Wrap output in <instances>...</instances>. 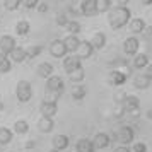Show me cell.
<instances>
[{"instance_id": "cell-1", "label": "cell", "mask_w": 152, "mask_h": 152, "mask_svg": "<svg viewBox=\"0 0 152 152\" xmlns=\"http://www.w3.org/2000/svg\"><path fill=\"white\" fill-rule=\"evenodd\" d=\"M132 19V12L128 7H115L108 10V24L111 26V29H118L125 28Z\"/></svg>"}, {"instance_id": "cell-2", "label": "cell", "mask_w": 152, "mask_h": 152, "mask_svg": "<svg viewBox=\"0 0 152 152\" xmlns=\"http://www.w3.org/2000/svg\"><path fill=\"white\" fill-rule=\"evenodd\" d=\"M33 94H34V91H33L31 82H28V80H19L17 82V86H15V97H17L19 103L22 104L29 103L33 99Z\"/></svg>"}, {"instance_id": "cell-3", "label": "cell", "mask_w": 152, "mask_h": 152, "mask_svg": "<svg viewBox=\"0 0 152 152\" xmlns=\"http://www.w3.org/2000/svg\"><path fill=\"white\" fill-rule=\"evenodd\" d=\"M133 138H135V130L128 126V125H123V126H120L115 133H113V138L111 140H116L120 142L121 145H128L133 142Z\"/></svg>"}, {"instance_id": "cell-4", "label": "cell", "mask_w": 152, "mask_h": 152, "mask_svg": "<svg viewBox=\"0 0 152 152\" xmlns=\"http://www.w3.org/2000/svg\"><path fill=\"white\" fill-rule=\"evenodd\" d=\"M15 46H17V43H15L14 36H10V34L0 36V55H9Z\"/></svg>"}, {"instance_id": "cell-5", "label": "cell", "mask_w": 152, "mask_h": 152, "mask_svg": "<svg viewBox=\"0 0 152 152\" xmlns=\"http://www.w3.org/2000/svg\"><path fill=\"white\" fill-rule=\"evenodd\" d=\"M46 89L50 91V92H63V89H65V82H63V79L60 75H50L48 79H46Z\"/></svg>"}, {"instance_id": "cell-6", "label": "cell", "mask_w": 152, "mask_h": 152, "mask_svg": "<svg viewBox=\"0 0 152 152\" xmlns=\"http://www.w3.org/2000/svg\"><path fill=\"white\" fill-rule=\"evenodd\" d=\"M138 48H140V41H138L135 36H130L123 41V53L128 56H135L138 53Z\"/></svg>"}, {"instance_id": "cell-7", "label": "cell", "mask_w": 152, "mask_h": 152, "mask_svg": "<svg viewBox=\"0 0 152 152\" xmlns=\"http://www.w3.org/2000/svg\"><path fill=\"white\" fill-rule=\"evenodd\" d=\"M39 113H41V116L53 118L56 113H58V104H56L55 101L46 99V101H43V103L39 104Z\"/></svg>"}, {"instance_id": "cell-8", "label": "cell", "mask_w": 152, "mask_h": 152, "mask_svg": "<svg viewBox=\"0 0 152 152\" xmlns=\"http://www.w3.org/2000/svg\"><path fill=\"white\" fill-rule=\"evenodd\" d=\"M50 55L53 58H63L67 55V48L63 45V39H53L50 43Z\"/></svg>"}, {"instance_id": "cell-9", "label": "cell", "mask_w": 152, "mask_h": 152, "mask_svg": "<svg viewBox=\"0 0 152 152\" xmlns=\"http://www.w3.org/2000/svg\"><path fill=\"white\" fill-rule=\"evenodd\" d=\"M79 67H82V60L77 55H72L70 53V56H63V69H65L67 74H70L72 70L79 69Z\"/></svg>"}, {"instance_id": "cell-10", "label": "cell", "mask_w": 152, "mask_h": 152, "mask_svg": "<svg viewBox=\"0 0 152 152\" xmlns=\"http://www.w3.org/2000/svg\"><path fill=\"white\" fill-rule=\"evenodd\" d=\"M92 144H94V147H96V151L97 149H106V147L111 145V137L108 135V133H104V132H99V133L94 135Z\"/></svg>"}, {"instance_id": "cell-11", "label": "cell", "mask_w": 152, "mask_h": 152, "mask_svg": "<svg viewBox=\"0 0 152 152\" xmlns=\"http://www.w3.org/2000/svg\"><path fill=\"white\" fill-rule=\"evenodd\" d=\"M94 53V48H92V45L91 41H80L79 43V48H77V56L80 58V60H87L91 58Z\"/></svg>"}, {"instance_id": "cell-12", "label": "cell", "mask_w": 152, "mask_h": 152, "mask_svg": "<svg viewBox=\"0 0 152 152\" xmlns=\"http://www.w3.org/2000/svg\"><path fill=\"white\" fill-rule=\"evenodd\" d=\"M120 106L123 108L125 113H130V111L138 110V108H140V101H138V97H137V96H125Z\"/></svg>"}, {"instance_id": "cell-13", "label": "cell", "mask_w": 152, "mask_h": 152, "mask_svg": "<svg viewBox=\"0 0 152 152\" xmlns=\"http://www.w3.org/2000/svg\"><path fill=\"white\" fill-rule=\"evenodd\" d=\"M51 145H53L55 151L62 152L70 145V138L67 137V135H63V133H58V135H55V137L51 138Z\"/></svg>"}, {"instance_id": "cell-14", "label": "cell", "mask_w": 152, "mask_h": 152, "mask_svg": "<svg viewBox=\"0 0 152 152\" xmlns=\"http://www.w3.org/2000/svg\"><path fill=\"white\" fill-rule=\"evenodd\" d=\"M126 82V75L120 70H111L108 74V84L110 86H123Z\"/></svg>"}, {"instance_id": "cell-15", "label": "cell", "mask_w": 152, "mask_h": 152, "mask_svg": "<svg viewBox=\"0 0 152 152\" xmlns=\"http://www.w3.org/2000/svg\"><path fill=\"white\" fill-rule=\"evenodd\" d=\"M53 128H55L53 118H46V116L39 118V121H38V130L41 132V133H51Z\"/></svg>"}, {"instance_id": "cell-16", "label": "cell", "mask_w": 152, "mask_h": 152, "mask_svg": "<svg viewBox=\"0 0 152 152\" xmlns=\"http://www.w3.org/2000/svg\"><path fill=\"white\" fill-rule=\"evenodd\" d=\"M145 21L142 19V17H133V19H130V22H128V28H130V31L133 33V34H142V31L145 29Z\"/></svg>"}, {"instance_id": "cell-17", "label": "cell", "mask_w": 152, "mask_h": 152, "mask_svg": "<svg viewBox=\"0 0 152 152\" xmlns=\"http://www.w3.org/2000/svg\"><path fill=\"white\" fill-rule=\"evenodd\" d=\"M75 151L77 152H96V147H94L91 138H79L75 145Z\"/></svg>"}, {"instance_id": "cell-18", "label": "cell", "mask_w": 152, "mask_h": 152, "mask_svg": "<svg viewBox=\"0 0 152 152\" xmlns=\"http://www.w3.org/2000/svg\"><path fill=\"white\" fill-rule=\"evenodd\" d=\"M79 43H80V39L75 34H67V38L63 39V45L67 48V53H75L77 48H79Z\"/></svg>"}, {"instance_id": "cell-19", "label": "cell", "mask_w": 152, "mask_h": 152, "mask_svg": "<svg viewBox=\"0 0 152 152\" xmlns=\"http://www.w3.org/2000/svg\"><path fill=\"white\" fill-rule=\"evenodd\" d=\"M7 56H10L9 60L10 62H14V63H22V62H26V50L22 48V46H15L10 53H9Z\"/></svg>"}, {"instance_id": "cell-20", "label": "cell", "mask_w": 152, "mask_h": 152, "mask_svg": "<svg viewBox=\"0 0 152 152\" xmlns=\"http://www.w3.org/2000/svg\"><path fill=\"white\" fill-rule=\"evenodd\" d=\"M36 72H38V75L41 77V79H48L50 75H53L55 69H53V65H51L50 62H41L39 65H38Z\"/></svg>"}, {"instance_id": "cell-21", "label": "cell", "mask_w": 152, "mask_h": 152, "mask_svg": "<svg viewBox=\"0 0 152 152\" xmlns=\"http://www.w3.org/2000/svg\"><path fill=\"white\" fill-rule=\"evenodd\" d=\"M91 45H92V48L94 50H103L104 46H106V34L101 33V31L94 33L92 38H91Z\"/></svg>"}, {"instance_id": "cell-22", "label": "cell", "mask_w": 152, "mask_h": 152, "mask_svg": "<svg viewBox=\"0 0 152 152\" xmlns=\"http://www.w3.org/2000/svg\"><path fill=\"white\" fill-rule=\"evenodd\" d=\"M97 14L96 0H84L82 2V15L84 17H94Z\"/></svg>"}, {"instance_id": "cell-23", "label": "cell", "mask_w": 152, "mask_h": 152, "mask_svg": "<svg viewBox=\"0 0 152 152\" xmlns=\"http://www.w3.org/2000/svg\"><path fill=\"white\" fill-rule=\"evenodd\" d=\"M86 94H87V87L82 86V84H75L72 87V91H70V96L74 97L75 101H82L84 97H86Z\"/></svg>"}, {"instance_id": "cell-24", "label": "cell", "mask_w": 152, "mask_h": 152, "mask_svg": "<svg viewBox=\"0 0 152 152\" xmlns=\"http://www.w3.org/2000/svg\"><path fill=\"white\" fill-rule=\"evenodd\" d=\"M151 79L145 75V74H140V75H137L135 79H133V87L135 89H140V91H144V89H147L149 86H151Z\"/></svg>"}, {"instance_id": "cell-25", "label": "cell", "mask_w": 152, "mask_h": 152, "mask_svg": "<svg viewBox=\"0 0 152 152\" xmlns=\"http://www.w3.org/2000/svg\"><path fill=\"white\" fill-rule=\"evenodd\" d=\"M133 69H137V70H142L145 69L147 65H149V56L145 55V53H137V55L133 56Z\"/></svg>"}, {"instance_id": "cell-26", "label": "cell", "mask_w": 152, "mask_h": 152, "mask_svg": "<svg viewBox=\"0 0 152 152\" xmlns=\"http://www.w3.org/2000/svg\"><path fill=\"white\" fill-rule=\"evenodd\" d=\"M69 75V80L72 84H80L86 79V70L82 69V67H79V69H75V70H72L70 74H67Z\"/></svg>"}, {"instance_id": "cell-27", "label": "cell", "mask_w": 152, "mask_h": 152, "mask_svg": "<svg viewBox=\"0 0 152 152\" xmlns=\"http://www.w3.org/2000/svg\"><path fill=\"white\" fill-rule=\"evenodd\" d=\"M28 132H29V123L26 120H17L12 126V133H15V135H26Z\"/></svg>"}, {"instance_id": "cell-28", "label": "cell", "mask_w": 152, "mask_h": 152, "mask_svg": "<svg viewBox=\"0 0 152 152\" xmlns=\"http://www.w3.org/2000/svg\"><path fill=\"white\" fill-rule=\"evenodd\" d=\"M12 138H14V133L10 128H7V126L0 128V145H9L12 142Z\"/></svg>"}, {"instance_id": "cell-29", "label": "cell", "mask_w": 152, "mask_h": 152, "mask_svg": "<svg viewBox=\"0 0 152 152\" xmlns=\"http://www.w3.org/2000/svg\"><path fill=\"white\" fill-rule=\"evenodd\" d=\"M63 28H65V31H67L69 34H75V36L82 31V28H80V22L74 21V19H69V21H67V24H65Z\"/></svg>"}, {"instance_id": "cell-30", "label": "cell", "mask_w": 152, "mask_h": 152, "mask_svg": "<svg viewBox=\"0 0 152 152\" xmlns=\"http://www.w3.org/2000/svg\"><path fill=\"white\" fill-rule=\"evenodd\" d=\"M29 31H31V24L26 19H22V21H19L15 24V34L17 36H26L29 34Z\"/></svg>"}, {"instance_id": "cell-31", "label": "cell", "mask_w": 152, "mask_h": 152, "mask_svg": "<svg viewBox=\"0 0 152 152\" xmlns=\"http://www.w3.org/2000/svg\"><path fill=\"white\" fill-rule=\"evenodd\" d=\"M24 50H26V60H34L36 56H39L43 53V46H39V45H31L29 48Z\"/></svg>"}, {"instance_id": "cell-32", "label": "cell", "mask_w": 152, "mask_h": 152, "mask_svg": "<svg viewBox=\"0 0 152 152\" xmlns=\"http://www.w3.org/2000/svg\"><path fill=\"white\" fill-rule=\"evenodd\" d=\"M12 70V62L7 55H0V74H9Z\"/></svg>"}, {"instance_id": "cell-33", "label": "cell", "mask_w": 152, "mask_h": 152, "mask_svg": "<svg viewBox=\"0 0 152 152\" xmlns=\"http://www.w3.org/2000/svg\"><path fill=\"white\" fill-rule=\"evenodd\" d=\"M82 2L84 0H72L69 7V12L72 15H82Z\"/></svg>"}, {"instance_id": "cell-34", "label": "cell", "mask_w": 152, "mask_h": 152, "mask_svg": "<svg viewBox=\"0 0 152 152\" xmlns=\"http://www.w3.org/2000/svg\"><path fill=\"white\" fill-rule=\"evenodd\" d=\"M111 9V0H96V10L99 14L108 12Z\"/></svg>"}, {"instance_id": "cell-35", "label": "cell", "mask_w": 152, "mask_h": 152, "mask_svg": "<svg viewBox=\"0 0 152 152\" xmlns=\"http://www.w3.org/2000/svg\"><path fill=\"white\" fill-rule=\"evenodd\" d=\"M4 7L9 12H14L21 7V0H4Z\"/></svg>"}, {"instance_id": "cell-36", "label": "cell", "mask_w": 152, "mask_h": 152, "mask_svg": "<svg viewBox=\"0 0 152 152\" xmlns=\"http://www.w3.org/2000/svg\"><path fill=\"white\" fill-rule=\"evenodd\" d=\"M132 152H147V144L144 142H135V144L132 145Z\"/></svg>"}, {"instance_id": "cell-37", "label": "cell", "mask_w": 152, "mask_h": 152, "mask_svg": "<svg viewBox=\"0 0 152 152\" xmlns=\"http://www.w3.org/2000/svg\"><path fill=\"white\" fill-rule=\"evenodd\" d=\"M39 4V0H21V5L26 9H36V5Z\"/></svg>"}, {"instance_id": "cell-38", "label": "cell", "mask_w": 152, "mask_h": 152, "mask_svg": "<svg viewBox=\"0 0 152 152\" xmlns=\"http://www.w3.org/2000/svg\"><path fill=\"white\" fill-rule=\"evenodd\" d=\"M55 21H56V24H58V26H65V24H67V21H69V17H67L65 14H58Z\"/></svg>"}, {"instance_id": "cell-39", "label": "cell", "mask_w": 152, "mask_h": 152, "mask_svg": "<svg viewBox=\"0 0 152 152\" xmlns=\"http://www.w3.org/2000/svg\"><path fill=\"white\" fill-rule=\"evenodd\" d=\"M36 9H38V12H41V14H45V12H48V4L46 2H39L38 5H36Z\"/></svg>"}, {"instance_id": "cell-40", "label": "cell", "mask_w": 152, "mask_h": 152, "mask_svg": "<svg viewBox=\"0 0 152 152\" xmlns=\"http://www.w3.org/2000/svg\"><path fill=\"white\" fill-rule=\"evenodd\" d=\"M142 34H144L147 39H152V26H145V29L142 31Z\"/></svg>"}, {"instance_id": "cell-41", "label": "cell", "mask_w": 152, "mask_h": 152, "mask_svg": "<svg viewBox=\"0 0 152 152\" xmlns=\"http://www.w3.org/2000/svg\"><path fill=\"white\" fill-rule=\"evenodd\" d=\"M113 152H132V151L128 149V145H118Z\"/></svg>"}, {"instance_id": "cell-42", "label": "cell", "mask_w": 152, "mask_h": 152, "mask_svg": "<svg viewBox=\"0 0 152 152\" xmlns=\"http://www.w3.org/2000/svg\"><path fill=\"white\" fill-rule=\"evenodd\" d=\"M145 69H147V72H145V75H147V77H149V79L152 80V63H149V65H147Z\"/></svg>"}, {"instance_id": "cell-43", "label": "cell", "mask_w": 152, "mask_h": 152, "mask_svg": "<svg viewBox=\"0 0 152 152\" xmlns=\"http://www.w3.org/2000/svg\"><path fill=\"white\" fill-rule=\"evenodd\" d=\"M118 2V7H128V4H130V0H116Z\"/></svg>"}, {"instance_id": "cell-44", "label": "cell", "mask_w": 152, "mask_h": 152, "mask_svg": "<svg viewBox=\"0 0 152 152\" xmlns=\"http://www.w3.org/2000/svg\"><path fill=\"white\" fill-rule=\"evenodd\" d=\"M126 115H130V116H138V115H140V108H138V110H133V111H130V113H126Z\"/></svg>"}, {"instance_id": "cell-45", "label": "cell", "mask_w": 152, "mask_h": 152, "mask_svg": "<svg viewBox=\"0 0 152 152\" xmlns=\"http://www.w3.org/2000/svg\"><path fill=\"white\" fill-rule=\"evenodd\" d=\"M34 145H36V142H33V140H31V142H26V147H28V149L29 147H34Z\"/></svg>"}, {"instance_id": "cell-46", "label": "cell", "mask_w": 152, "mask_h": 152, "mask_svg": "<svg viewBox=\"0 0 152 152\" xmlns=\"http://www.w3.org/2000/svg\"><path fill=\"white\" fill-rule=\"evenodd\" d=\"M144 5H152V0H142Z\"/></svg>"}, {"instance_id": "cell-47", "label": "cell", "mask_w": 152, "mask_h": 152, "mask_svg": "<svg viewBox=\"0 0 152 152\" xmlns=\"http://www.w3.org/2000/svg\"><path fill=\"white\" fill-rule=\"evenodd\" d=\"M147 116H149V118H151V120H152V110L149 111V113H147Z\"/></svg>"}, {"instance_id": "cell-48", "label": "cell", "mask_w": 152, "mask_h": 152, "mask_svg": "<svg viewBox=\"0 0 152 152\" xmlns=\"http://www.w3.org/2000/svg\"><path fill=\"white\" fill-rule=\"evenodd\" d=\"M4 110V103H0V111Z\"/></svg>"}, {"instance_id": "cell-49", "label": "cell", "mask_w": 152, "mask_h": 152, "mask_svg": "<svg viewBox=\"0 0 152 152\" xmlns=\"http://www.w3.org/2000/svg\"><path fill=\"white\" fill-rule=\"evenodd\" d=\"M48 152H60V151H55V149H51V151H48Z\"/></svg>"}]
</instances>
